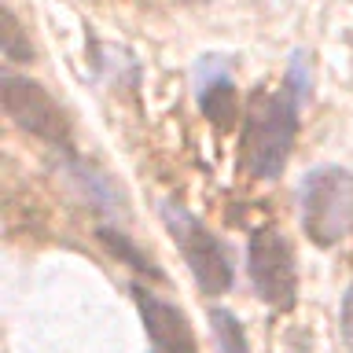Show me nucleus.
<instances>
[{"mask_svg":"<svg viewBox=\"0 0 353 353\" xmlns=\"http://www.w3.org/2000/svg\"><path fill=\"white\" fill-rule=\"evenodd\" d=\"M305 92V74L302 63H291L287 85L280 92L254 96L247 125H243V170L250 176H280L287 165V154L298 137V99Z\"/></svg>","mask_w":353,"mask_h":353,"instance_id":"obj_1","label":"nucleus"},{"mask_svg":"<svg viewBox=\"0 0 353 353\" xmlns=\"http://www.w3.org/2000/svg\"><path fill=\"white\" fill-rule=\"evenodd\" d=\"M302 228L316 247H335L353 228V173L324 165L302 176L298 184Z\"/></svg>","mask_w":353,"mask_h":353,"instance_id":"obj_2","label":"nucleus"},{"mask_svg":"<svg viewBox=\"0 0 353 353\" xmlns=\"http://www.w3.org/2000/svg\"><path fill=\"white\" fill-rule=\"evenodd\" d=\"M165 228L173 232L176 247H181L188 269H192L195 283L203 294H225L232 287V265L228 254L221 247V239L210 232L199 217H192L184 206H165L162 210Z\"/></svg>","mask_w":353,"mask_h":353,"instance_id":"obj_3","label":"nucleus"},{"mask_svg":"<svg viewBox=\"0 0 353 353\" xmlns=\"http://www.w3.org/2000/svg\"><path fill=\"white\" fill-rule=\"evenodd\" d=\"M0 99H4L8 118L22 132H30L44 143H55V148H70V121H66L63 107L55 103L44 85L19 74H4L0 77Z\"/></svg>","mask_w":353,"mask_h":353,"instance_id":"obj_4","label":"nucleus"},{"mask_svg":"<svg viewBox=\"0 0 353 353\" xmlns=\"http://www.w3.org/2000/svg\"><path fill=\"white\" fill-rule=\"evenodd\" d=\"M250 265V280L261 302H269L272 309H291L298 298V272H294V254L276 228H258L250 236L247 250Z\"/></svg>","mask_w":353,"mask_h":353,"instance_id":"obj_5","label":"nucleus"},{"mask_svg":"<svg viewBox=\"0 0 353 353\" xmlns=\"http://www.w3.org/2000/svg\"><path fill=\"white\" fill-rule=\"evenodd\" d=\"M132 294H137V309H140L143 327H148V335L154 342V353H199L195 331L181 309L148 294L143 287H132Z\"/></svg>","mask_w":353,"mask_h":353,"instance_id":"obj_6","label":"nucleus"},{"mask_svg":"<svg viewBox=\"0 0 353 353\" xmlns=\"http://www.w3.org/2000/svg\"><path fill=\"white\" fill-rule=\"evenodd\" d=\"M203 110H206V118L214 121L217 129H228L232 118H236V88H232V81H214V85H206V92H203Z\"/></svg>","mask_w":353,"mask_h":353,"instance_id":"obj_7","label":"nucleus"},{"mask_svg":"<svg viewBox=\"0 0 353 353\" xmlns=\"http://www.w3.org/2000/svg\"><path fill=\"white\" fill-rule=\"evenodd\" d=\"M210 324H214V339H217L221 353H250L247 331H243V324L236 320V313H228V309H214V313H210Z\"/></svg>","mask_w":353,"mask_h":353,"instance_id":"obj_8","label":"nucleus"},{"mask_svg":"<svg viewBox=\"0 0 353 353\" xmlns=\"http://www.w3.org/2000/svg\"><path fill=\"white\" fill-rule=\"evenodd\" d=\"M4 55H8V63H30L33 59V44H30L26 33H22L11 8H4Z\"/></svg>","mask_w":353,"mask_h":353,"instance_id":"obj_9","label":"nucleus"},{"mask_svg":"<svg viewBox=\"0 0 353 353\" xmlns=\"http://www.w3.org/2000/svg\"><path fill=\"white\" fill-rule=\"evenodd\" d=\"M99 239H103L107 247H110V250L118 254V258L132 261V265H137V269H148V258H143V254H137V250H132L129 243H125V239L118 236V232H110V228H99Z\"/></svg>","mask_w":353,"mask_h":353,"instance_id":"obj_10","label":"nucleus"},{"mask_svg":"<svg viewBox=\"0 0 353 353\" xmlns=\"http://www.w3.org/2000/svg\"><path fill=\"white\" fill-rule=\"evenodd\" d=\"M342 331H346V342L353 350V287L346 291V298H342Z\"/></svg>","mask_w":353,"mask_h":353,"instance_id":"obj_11","label":"nucleus"},{"mask_svg":"<svg viewBox=\"0 0 353 353\" xmlns=\"http://www.w3.org/2000/svg\"><path fill=\"white\" fill-rule=\"evenodd\" d=\"M184 4H199V0H184Z\"/></svg>","mask_w":353,"mask_h":353,"instance_id":"obj_12","label":"nucleus"}]
</instances>
